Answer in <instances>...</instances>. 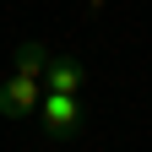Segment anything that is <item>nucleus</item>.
Wrapping results in <instances>:
<instances>
[{
	"mask_svg": "<svg viewBox=\"0 0 152 152\" xmlns=\"http://www.w3.org/2000/svg\"><path fill=\"white\" fill-rule=\"evenodd\" d=\"M38 120H44V136H54V141L76 136V125H82V103H76V92H44Z\"/></svg>",
	"mask_w": 152,
	"mask_h": 152,
	"instance_id": "nucleus-1",
	"label": "nucleus"
},
{
	"mask_svg": "<svg viewBox=\"0 0 152 152\" xmlns=\"http://www.w3.org/2000/svg\"><path fill=\"white\" fill-rule=\"evenodd\" d=\"M38 103H44V87H38V76H6V87H0V114L6 120H27V114H38Z\"/></svg>",
	"mask_w": 152,
	"mask_h": 152,
	"instance_id": "nucleus-2",
	"label": "nucleus"
},
{
	"mask_svg": "<svg viewBox=\"0 0 152 152\" xmlns=\"http://www.w3.org/2000/svg\"><path fill=\"white\" fill-rule=\"evenodd\" d=\"M44 82H49V92H76L87 82V71L76 65V60H65V54H49V71H44Z\"/></svg>",
	"mask_w": 152,
	"mask_h": 152,
	"instance_id": "nucleus-3",
	"label": "nucleus"
},
{
	"mask_svg": "<svg viewBox=\"0 0 152 152\" xmlns=\"http://www.w3.org/2000/svg\"><path fill=\"white\" fill-rule=\"evenodd\" d=\"M49 71V49L44 44H22L16 49V76H44Z\"/></svg>",
	"mask_w": 152,
	"mask_h": 152,
	"instance_id": "nucleus-4",
	"label": "nucleus"
}]
</instances>
